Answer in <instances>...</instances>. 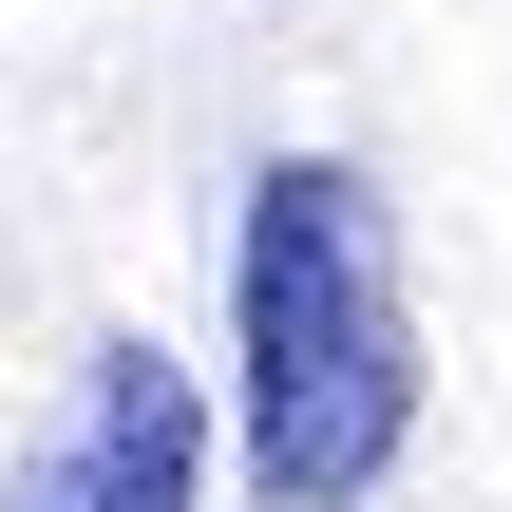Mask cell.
Here are the masks:
<instances>
[{"instance_id":"cell-1","label":"cell","mask_w":512,"mask_h":512,"mask_svg":"<svg viewBox=\"0 0 512 512\" xmlns=\"http://www.w3.org/2000/svg\"><path fill=\"white\" fill-rule=\"evenodd\" d=\"M228 342H247V494L361 512L418 437V323H399V228L342 152H285L228 247Z\"/></svg>"},{"instance_id":"cell-2","label":"cell","mask_w":512,"mask_h":512,"mask_svg":"<svg viewBox=\"0 0 512 512\" xmlns=\"http://www.w3.org/2000/svg\"><path fill=\"white\" fill-rule=\"evenodd\" d=\"M209 494V380L171 361V342H95L76 361V399H57V437L19 456V494L0 512H190Z\"/></svg>"}]
</instances>
